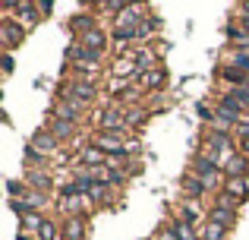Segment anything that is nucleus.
<instances>
[{
  "mask_svg": "<svg viewBox=\"0 0 249 240\" xmlns=\"http://www.w3.org/2000/svg\"><path fill=\"white\" fill-rule=\"evenodd\" d=\"M189 174H193V177H199L202 184L212 190V186L218 184V177H221L224 171H221L218 158H212V155H196V158H193V167H189Z\"/></svg>",
  "mask_w": 249,
  "mask_h": 240,
  "instance_id": "1",
  "label": "nucleus"
},
{
  "mask_svg": "<svg viewBox=\"0 0 249 240\" xmlns=\"http://www.w3.org/2000/svg\"><path fill=\"white\" fill-rule=\"evenodd\" d=\"M98 98V86L85 79H73L67 89H60V101H76V105H91Z\"/></svg>",
  "mask_w": 249,
  "mask_h": 240,
  "instance_id": "2",
  "label": "nucleus"
},
{
  "mask_svg": "<svg viewBox=\"0 0 249 240\" xmlns=\"http://www.w3.org/2000/svg\"><path fill=\"white\" fill-rule=\"evenodd\" d=\"M91 142H95L107 158H123V155L129 152L126 139H123L120 133H95V136H91Z\"/></svg>",
  "mask_w": 249,
  "mask_h": 240,
  "instance_id": "3",
  "label": "nucleus"
},
{
  "mask_svg": "<svg viewBox=\"0 0 249 240\" xmlns=\"http://www.w3.org/2000/svg\"><path fill=\"white\" fill-rule=\"evenodd\" d=\"M95 127H98V133H120V136H126V114L117 111V108H107V111L98 114Z\"/></svg>",
  "mask_w": 249,
  "mask_h": 240,
  "instance_id": "4",
  "label": "nucleus"
},
{
  "mask_svg": "<svg viewBox=\"0 0 249 240\" xmlns=\"http://www.w3.org/2000/svg\"><path fill=\"white\" fill-rule=\"evenodd\" d=\"M145 19H148V16H145V10H142L139 3H129L126 10H123L120 16L114 19V32H136L142 22H145Z\"/></svg>",
  "mask_w": 249,
  "mask_h": 240,
  "instance_id": "5",
  "label": "nucleus"
},
{
  "mask_svg": "<svg viewBox=\"0 0 249 240\" xmlns=\"http://www.w3.org/2000/svg\"><path fill=\"white\" fill-rule=\"evenodd\" d=\"M79 48L89 51V54H98V57H101L104 51H107V32H104V29L85 32V35H79Z\"/></svg>",
  "mask_w": 249,
  "mask_h": 240,
  "instance_id": "6",
  "label": "nucleus"
},
{
  "mask_svg": "<svg viewBox=\"0 0 249 240\" xmlns=\"http://www.w3.org/2000/svg\"><path fill=\"white\" fill-rule=\"evenodd\" d=\"M85 234H89L85 215H70L63 222V240H85Z\"/></svg>",
  "mask_w": 249,
  "mask_h": 240,
  "instance_id": "7",
  "label": "nucleus"
},
{
  "mask_svg": "<svg viewBox=\"0 0 249 240\" xmlns=\"http://www.w3.org/2000/svg\"><path fill=\"white\" fill-rule=\"evenodd\" d=\"M13 10H16V22L22 25V29H29V25H35L38 19H41V13H38V3H10Z\"/></svg>",
  "mask_w": 249,
  "mask_h": 240,
  "instance_id": "8",
  "label": "nucleus"
},
{
  "mask_svg": "<svg viewBox=\"0 0 249 240\" xmlns=\"http://www.w3.org/2000/svg\"><path fill=\"white\" fill-rule=\"evenodd\" d=\"M110 73H114L117 79H123V76H126V79H136L142 70H139V63H136V57H117L114 67H110Z\"/></svg>",
  "mask_w": 249,
  "mask_h": 240,
  "instance_id": "9",
  "label": "nucleus"
},
{
  "mask_svg": "<svg viewBox=\"0 0 249 240\" xmlns=\"http://www.w3.org/2000/svg\"><path fill=\"white\" fill-rule=\"evenodd\" d=\"M57 142H60V139H57L51 129H38V133L32 136V148H35L38 155H51L57 148Z\"/></svg>",
  "mask_w": 249,
  "mask_h": 240,
  "instance_id": "10",
  "label": "nucleus"
},
{
  "mask_svg": "<svg viewBox=\"0 0 249 240\" xmlns=\"http://www.w3.org/2000/svg\"><path fill=\"white\" fill-rule=\"evenodd\" d=\"M221 171H224V177H243L246 180V174H249V158H243V155H233V158H227L224 161V167H221Z\"/></svg>",
  "mask_w": 249,
  "mask_h": 240,
  "instance_id": "11",
  "label": "nucleus"
},
{
  "mask_svg": "<svg viewBox=\"0 0 249 240\" xmlns=\"http://www.w3.org/2000/svg\"><path fill=\"white\" fill-rule=\"evenodd\" d=\"M79 114H82V105H76V101H60V105L54 108V117H51V120L79 123Z\"/></svg>",
  "mask_w": 249,
  "mask_h": 240,
  "instance_id": "12",
  "label": "nucleus"
},
{
  "mask_svg": "<svg viewBox=\"0 0 249 240\" xmlns=\"http://www.w3.org/2000/svg\"><path fill=\"white\" fill-rule=\"evenodd\" d=\"M104 158H107V155H104L95 142H89L79 152V165H85V167H104Z\"/></svg>",
  "mask_w": 249,
  "mask_h": 240,
  "instance_id": "13",
  "label": "nucleus"
},
{
  "mask_svg": "<svg viewBox=\"0 0 249 240\" xmlns=\"http://www.w3.org/2000/svg\"><path fill=\"white\" fill-rule=\"evenodd\" d=\"M205 222H212V224H221V228H231V224L237 222V212H231V209H221V205H212V209H208V215H205Z\"/></svg>",
  "mask_w": 249,
  "mask_h": 240,
  "instance_id": "14",
  "label": "nucleus"
},
{
  "mask_svg": "<svg viewBox=\"0 0 249 240\" xmlns=\"http://www.w3.org/2000/svg\"><path fill=\"white\" fill-rule=\"evenodd\" d=\"M70 29H73V32H79V35H85V32H91V29H98V22H95V13H89V10L76 13V16L70 19Z\"/></svg>",
  "mask_w": 249,
  "mask_h": 240,
  "instance_id": "15",
  "label": "nucleus"
},
{
  "mask_svg": "<svg viewBox=\"0 0 249 240\" xmlns=\"http://www.w3.org/2000/svg\"><path fill=\"white\" fill-rule=\"evenodd\" d=\"M221 193L233 196L237 203H243V199L249 196V193H246V180H243V177H227V180H224V190H221Z\"/></svg>",
  "mask_w": 249,
  "mask_h": 240,
  "instance_id": "16",
  "label": "nucleus"
},
{
  "mask_svg": "<svg viewBox=\"0 0 249 240\" xmlns=\"http://www.w3.org/2000/svg\"><path fill=\"white\" fill-rule=\"evenodd\" d=\"M183 193H186L189 199H202L208 193V186L202 184L199 177H193V174H186V177H183Z\"/></svg>",
  "mask_w": 249,
  "mask_h": 240,
  "instance_id": "17",
  "label": "nucleus"
},
{
  "mask_svg": "<svg viewBox=\"0 0 249 240\" xmlns=\"http://www.w3.org/2000/svg\"><path fill=\"white\" fill-rule=\"evenodd\" d=\"M38 240H63L54 218H41V224H38Z\"/></svg>",
  "mask_w": 249,
  "mask_h": 240,
  "instance_id": "18",
  "label": "nucleus"
},
{
  "mask_svg": "<svg viewBox=\"0 0 249 240\" xmlns=\"http://www.w3.org/2000/svg\"><path fill=\"white\" fill-rule=\"evenodd\" d=\"M3 32H6V44H10V48H13V44H19V41H22V35H25V29L19 22H13V19H3Z\"/></svg>",
  "mask_w": 249,
  "mask_h": 240,
  "instance_id": "19",
  "label": "nucleus"
},
{
  "mask_svg": "<svg viewBox=\"0 0 249 240\" xmlns=\"http://www.w3.org/2000/svg\"><path fill=\"white\" fill-rule=\"evenodd\" d=\"M48 129L57 136V139H70V136H76V123H67V120H51Z\"/></svg>",
  "mask_w": 249,
  "mask_h": 240,
  "instance_id": "20",
  "label": "nucleus"
},
{
  "mask_svg": "<svg viewBox=\"0 0 249 240\" xmlns=\"http://www.w3.org/2000/svg\"><path fill=\"white\" fill-rule=\"evenodd\" d=\"M202 240H227V228L205 222V224H202Z\"/></svg>",
  "mask_w": 249,
  "mask_h": 240,
  "instance_id": "21",
  "label": "nucleus"
},
{
  "mask_svg": "<svg viewBox=\"0 0 249 240\" xmlns=\"http://www.w3.org/2000/svg\"><path fill=\"white\" fill-rule=\"evenodd\" d=\"M170 231L177 234V240H196V231H193V224H186L183 218H177V222L170 224Z\"/></svg>",
  "mask_w": 249,
  "mask_h": 240,
  "instance_id": "22",
  "label": "nucleus"
},
{
  "mask_svg": "<svg viewBox=\"0 0 249 240\" xmlns=\"http://www.w3.org/2000/svg\"><path fill=\"white\" fill-rule=\"evenodd\" d=\"M164 79H167L164 70H152V73H142V82H145L148 89H161V86H164Z\"/></svg>",
  "mask_w": 249,
  "mask_h": 240,
  "instance_id": "23",
  "label": "nucleus"
},
{
  "mask_svg": "<svg viewBox=\"0 0 249 240\" xmlns=\"http://www.w3.org/2000/svg\"><path fill=\"white\" fill-rule=\"evenodd\" d=\"M183 222H186V224H205V218H202V212L196 209L193 203H186V205H183Z\"/></svg>",
  "mask_w": 249,
  "mask_h": 240,
  "instance_id": "24",
  "label": "nucleus"
},
{
  "mask_svg": "<svg viewBox=\"0 0 249 240\" xmlns=\"http://www.w3.org/2000/svg\"><path fill=\"white\" fill-rule=\"evenodd\" d=\"M231 67H237L240 73L249 76V51H237V54L231 57Z\"/></svg>",
  "mask_w": 249,
  "mask_h": 240,
  "instance_id": "25",
  "label": "nucleus"
},
{
  "mask_svg": "<svg viewBox=\"0 0 249 240\" xmlns=\"http://www.w3.org/2000/svg\"><path fill=\"white\" fill-rule=\"evenodd\" d=\"M25 203H29L32 209H41V205L48 203V196H44L41 190H25Z\"/></svg>",
  "mask_w": 249,
  "mask_h": 240,
  "instance_id": "26",
  "label": "nucleus"
},
{
  "mask_svg": "<svg viewBox=\"0 0 249 240\" xmlns=\"http://www.w3.org/2000/svg\"><path fill=\"white\" fill-rule=\"evenodd\" d=\"M214 205H221V209H231V212L240 209V203H237L233 196H227V193H218V196H214Z\"/></svg>",
  "mask_w": 249,
  "mask_h": 240,
  "instance_id": "27",
  "label": "nucleus"
},
{
  "mask_svg": "<svg viewBox=\"0 0 249 240\" xmlns=\"http://www.w3.org/2000/svg\"><path fill=\"white\" fill-rule=\"evenodd\" d=\"M233 139H249V117H243V120H240L237 123V127H233Z\"/></svg>",
  "mask_w": 249,
  "mask_h": 240,
  "instance_id": "28",
  "label": "nucleus"
},
{
  "mask_svg": "<svg viewBox=\"0 0 249 240\" xmlns=\"http://www.w3.org/2000/svg\"><path fill=\"white\" fill-rule=\"evenodd\" d=\"M32 184H35V186H41V190H48V186H51V180L44 177L41 171H35V174H32Z\"/></svg>",
  "mask_w": 249,
  "mask_h": 240,
  "instance_id": "29",
  "label": "nucleus"
},
{
  "mask_svg": "<svg viewBox=\"0 0 249 240\" xmlns=\"http://www.w3.org/2000/svg\"><path fill=\"white\" fill-rule=\"evenodd\" d=\"M240 13H243V16H240V25H243V32H249V3L240 6Z\"/></svg>",
  "mask_w": 249,
  "mask_h": 240,
  "instance_id": "30",
  "label": "nucleus"
},
{
  "mask_svg": "<svg viewBox=\"0 0 249 240\" xmlns=\"http://www.w3.org/2000/svg\"><path fill=\"white\" fill-rule=\"evenodd\" d=\"M237 152L243 155V158H249V139H240L237 142Z\"/></svg>",
  "mask_w": 249,
  "mask_h": 240,
  "instance_id": "31",
  "label": "nucleus"
},
{
  "mask_svg": "<svg viewBox=\"0 0 249 240\" xmlns=\"http://www.w3.org/2000/svg\"><path fill=\"white\" fill-rule=\"evenodd\" d=\"M38 13H41V16H48V13H54V3H48V0H41V3H38Z\"/></svg>",
  "mask_w": 249,
  "mask_h": 240,
  "instance_id": "32",
  "label": "nucleus"
},
{
  "mask_svg": "<svg viewBox=\"0 0 249 240\" xmlns=\"http://www.w3.org/2000/svg\"><path fill=\"white\" fill-rule=\"evenodd\" d=\"M104 177H107V184H120V180H123V174H120V171H107Z\"/></svg>",
  "mask_w": 249,
  "mask_h": 240,
  "instance_id": "33",
  "label": "nucleus"
},
{
  "mask_svg": "<svg viewBox=\"0 0 249 240\" xmlns=\"http://www.w3.org/2000/svg\"><path fill=\"white\" fill-rule=\"evenodd\" d=\"M158 240H177V234H174V231H170V228H167V231H164V234H161Z\"/></svg>",
  "mask_w": 249,
  "mask_h": 240,
  "instance_id": "34",
  "label": "nucleus"
},
{
  "mask_svg": "<svg viewBox=\"0 0 249 240\" xmlns=\"http://www.w3.org/2000/svg\"><path fill=\"white\" fill-rule=\"evenodd\" d=\"M16 240H32V237H29V234H25V231H19V237H16Z\"/></svg>",
  "mask_w": 249,
  "mask_h": 240,
  "instance_id": "35",
  "label": "nucleus"
}]
</instances>
